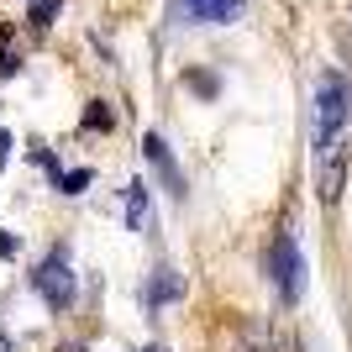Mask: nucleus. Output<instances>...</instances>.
Segmentation results:
<instances>
[{
	"label": "nucleus",
	"mask_w": 352,
	"mask_h": 352,
	"mask_svg": "<svg viewBox=\"0 0 352 352\" xmlns=\"http://www.w3.org/2000/svg\"><path fill=\"white\" fill-rule=\"evenodd\" d=\"M16 74V53H11V27H0V79Z\"/></svg>",
	"instance_id": "nucleus-10"
},
{
	"label": "nucleus",
	"mask_w": 352,
	"mask_h": 352,
	"mask_svg": "<svg viewBox=\"0 0 352 352\" xmlns=\"http://www.w3.org/2000/svg\"><path fill=\"white\" fill-rule=\"evenodd\" d=\"M0 352H16V347H11V337H6V331H0Z\"/></svg>",
	"instance_id": "nucleus-14"
},
{
	"label": "nucleus",
	"mask_w": 352,
	"mask_h": 352,
	"mask_svg": "<svg viewBox=\"0 0 352 352\" xmlns=\"http://www.w3.org/2000/svg\"><path fill=\"white\" fill-rule=\"evenodd\" d=\"M147 352H163V347H147Z\"/></svg>",
	"instance_id": "nucleus-16"
},
{
	"label": "nucleus",
	"mask_w": 352,
	"mask_h": 352,
	"mask_svg": "<svg viewBox=\"0 0 352 352\" xmlns=\"http://www.w3.org/2000/svg\"><path fill=\"white\" fill-rule=\"evenodd\" d=\"M58 352H85V347H58Z\"/></svg>",
	"instance_id": "nucleus-15"
},
{
	"label": "nucleus",
	"mask_w": 352,
	"mask_h": 352,
	"mask_svg": "<svg viewBox=\"0 0 352 352\" xmlns=\"http://www.w3.org/2000/svg\"><path fill=\"white\" fill-rule=\"evenodd\" d=\"M342 184H347V158H342V142L316 147V190H321V200H337Z\"/></svg>",
	"instance_id": "nucleus-4"
},
{
	"label": "nucleus",
	"mask_w": 352,
	"mask_h": 352,
	"mask_svg": "<svg viewBox=\"0 0 352 352\" xmlns=\"http://www.w3.org/2000/svg\"><path fill=\"white\" fill-rule=\"evenodd\" d=\"M32 284H37V294H43L53 310H69L74 294H79V279H74L69 252H47L43 263H37V274H32Z\"/></svg>",
	"instance_id": "nucleus-2"
},
{
	"label": "nucleus",
	"mask_w": 352,
	"mask_h": 352,
	"mask_svg": "<svg viewBox=\"0 0 352 352\" xmlns=\"http://www.w3.org/2000/svg\"><path fill=\"white\" fill-rule=\"evenodd\" d=\"M142 153H147V163H153V168L163 174V184H168V190H184V179H179V168H174V158H168L163 137H153V132H147V137H142Z\"/></svg>",
	"instance_id": "nucleus-5"
},
{
	"label": "nucleus",
	"mask_w": 352,
	"mask_h": 352,
	"mask_svg": "<svg viewBox=\"0 0 352 352\" xmlns=\"http://www.w3.org/2000/svg\"><path fill=\"white\" fill-rule=\"evenodd\" d=\"M190 89H200V95H216V79H210V74H190Z\"/></svg>",
	"instance_id": "nucleus-13"
},
{
	"label": "nucleus",
	"mask_w": 352,
	"mask_h": 352,
	"mask_svg": "<svg viewBox=\"0 0 352 352\" xmlns=\"http://www.w3.org/2000/svg\"><path fill=\"white\" fill-rule=\"evenodd\" d=\"M85 126H89V132H111V126H116V116H111V111H105V105L95 100V105L85 111Z\"/></svg>",
	"instance_id": "nucleus-8"
},
{
	"label": "nucleus",
	"mask_w": 352,
	"mask_h": 352,
	"mask_svg": "<svg viewBox=\"0 0 352 352\" xmlns=\"http://www.w3.org/2000/svg\"><path fill=\"white\" fill-rule=\"evenodd\" d=\"M58 6H63V0H37V6H32V27H53Z\"/></svg>",
	"instance_id": "nucleus-11"
},
{
	"label": "nucleus",
	"mask_w": 352,
	"mask_h": 352,
	"mask_svg": "<svg viewBox=\"0 0 352 352\" xmlns=\"http://www.w3.org/2000/svg\"><path fill=\"white\" fill-rule=\"evenodd\" d=\"M179 289H184V284H179V279H174V274H163V279H158V284H147V300H153V305H158V300H174V294H179Z\"/></svg>",
	"instance_id": "nucleus-9"
},
{
	"label": "nucleus",
	"mask_w": 352,
	"mask_h": 352,
	"mask_svg": "<svg viewBox=\"0 0 352 352\" xmlns=\"http://www.w3.org/2000/svg\"><path fill=\"white\" fill-rule=\"evenodd\" d=\"M274 279H279L284 300H300V289H305V263H300V248H294L289 232L274 242Z\"/></svg>",
	"instance_id": "nucleus-3"
},
{
	"label": "nucleus",
	"mask_w": 352,
	"mask_h": 352,
	"mask_svg": "<svg viewBox=\"0 0 352 352\" xmlns=\"http://www.w3.org/2000/svg\"><path fill=\"white\" fill-rule=\"evenodd\" d=\"M89 179H95L89 168H74V174H58V190H63V195H79V190L89 184Z\"/></svg>",
	"instance_id": "nucleus-12"
},
{
	"label": "nucleus",
	"mask_w": 352,
	"mask_h": 352,
	"mask_svg": "<svg viewBox=\"0 0 352 352\" xmlns=\"http://www.w3.org/2000/svg\"><path fill=\"white\" fill-rule=\"evenodd\" d=\"M200 21H232L236 11H242V0H184Z\"/></svg>",
	"instance_id": "nucleus-6"
},
{
	"label": "nucleus",
	"mask_w": 352,
	"mask_h": 352,
	"mask_svg": "<svg viewBox=\"0 0 352 352\" xmlns=\"http://www.w3.org/2000/svg\"><path fill=\"white\" fill-rule=\"evenodd\" d=\"M347 116H352V95H347V85H342L337 74H326L321 89H316V147L337 142V132L347 126Z\"/></svg>",
	"instance_id": "nucleus-1"
},
{
	"label": "nucleus",
	"mask_w": 352,
	"mask_h": 352,
	"mask_svg": "<svg viewBox=\"0 0 352 352\" xmlns=\"http://www.w3.org/2000/svg\"><path fill=\"white\" fill-rule=\"evenodd\" d=\"M126 221H132V232H147V190L142 184H126Z\"/></svg>",
	"instance_id": "nucleus-7"
}]
</instances>
